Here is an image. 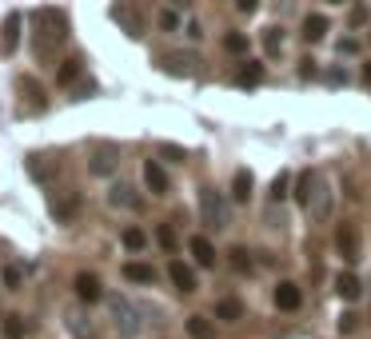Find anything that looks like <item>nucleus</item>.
Listing matches in <instances>:
<instances>
[{
    "label": "nucleus",
    "mask_w": 371,
    "mask_h": 339,
    "mask_svg": "<svg viewBox=\"0 0 371 339\" xmlns=\"http://www.w3.org/2000/svg\"><path fill=\"white\" fill-rule=\"evenodd\" d=\"M144 184L152 195H168V172L160 168V160H148L144 164Z\"/></svg>",
    "instance_id": "nucleus-13"
},
{
    "label": "nucleus",
    "mask_w": 371,
    "mask_h": 339,
    "mask_svg": "<svg viewBox=\"0 0 371 339\" xmlns=\"http://www.w3.org/2000/svg\"><path fill=\"white\" fill-rule=\"evenodd\" d=\"M120 240H124V247H128V252H144L148 236L140 232V227H124V236H120Z\"/></svg>",
    "instance_id": "nucleus-29"
},
{
    "label": "nucleus",
    "mask_w": 371,
    "mask_h": 339,
    "mask_svg": "<svg viewBox=\"0 0 371 339\" xmlns=\"http://www.w3.org/2000/svg\"><path fill=\"white\" fill-rule=\"evenodd\" d=\"M4 288H8V291L20 288V268H17V263H12V268H4Z\"/></svg>",
    "instance_id": "nucleus-39"
},
{
    "label": "nucleus",
    "mask_w": 371,
    "mask_h": 339,
    "mask_svg": "<svg viewBox=\"0 0 371 339\" xmlns=\"http://www.w3.org/2000/svg\"><path fill=\"white\" fill-rule=\"evenodd\" d=\"M200 224L208 227V232H224L227 227V200L224 192H216V188H200Z\"/></svg>",
    "instance_id": "nucleus-3"
},
{
    "label": "nucleus",
    "mask_w": 371,
    "mask_h": 339,
    "mask_svg": "<svg viewBox=\"0 0 371 339\" xmlns=\"http://www.w3.org/2000/svg\"><path fill=\"white\" fill-rule=\"evenodd\" d=\"M288 188H291V172H279V176L272 180V200H284Z\"/></svg>",
    "instance_id": "nucleus-33"
},
{
    "label": "nucleus",
    "mask_w": 371,
    "mask_h": 339,
    "mask_svg": "<svg viewBox=\"0 0 371 339\" xmlns=\"http://www.w3.org/2000/svg\"><path fill=\"white\" fill-rule=\"evenodd\" d=\"M4 336H8V339H24V336H28L24 315H4Z\"/></svg>",
    "instance_id": "nucleus-27"
},
{
    "label": "nucleus",
    "mask_w": 371,
    "mask_h": 339,
    "mask_svg": "<svg viewBox=\"0 0 371 339\" xmlns=\"http://www.w3.org/2000/svg\"><path fill=\"white\" fill-rule=\"evenodd\" d=\"M20 116H33V112H44L49 100H44V88L33 80V76H20Z\"/></svg>",
    "instance_id": "nucleus-5"
},
{
    "label": "nucleus",
    "mask_w": 371,
    "mask_h": 339,
    "mask_svg": "<svg viewBox=\"0 0 371 339\" xmlns=\"http://www.w3.org/2000/svg\"><path fill=\"white\" fill-rule=\"evenodd\" d=\"M188 252H192V259L200 268H216V247H212L208 236H192V240H188Z\"/></svg>",
    "instance_id": "nucleus-12"
},
{
    "label": "nucleus",
    "mask_w": 371,
    "mask_h": 339,
    "mask_svg": "<svg viewBox=\"0 0 371 339\" xmlns=\"http://www.w3.org/2000/svg\"><path fill=\"white\" fill-rule=\"evenodd\" d=\"M227 256H232V268H236V272H252V252H248L243 243H236Z\"/></svg>",
    "instance_id": "nucleus-28"
},
{
    "label": "nucleus",
    "mask_w": 371,
    "mask_h": 339,
    "mask_svg": "<svg viewBox=\"0 0 371 339\" xmlns=\"http://www.w3.org/2000/svg\"><path fill=\"white\" fill-rule=\"evenodd\" d=\"M275 307H279V311H300V307H304V291L295 288L291 279H279V284H275Z\"/></svg>",
    "instance_id": "nucleus-9"
},
{
    "label": "nucleus",
    "mask_w": 371,
    "mask_h": 339,
    "mask_svg": "<svg viewBox=\"0 0 371 339\" xmlns=\"http://www.w3.org/2000/svg\"><path fill=\"white\" fill-rule=\"evenodd\" d=\"M112 17L120 20L124 28H128V36H140V20L132 17V8H128V4H116V8H112Z\"/></svg>",
    "instance_id": "nucleus-25"
},
{
    "label": "nucleus",
    "mask_w": 371,
    "mask_h": 339,
    "mask_svg": "<svg viewBox=\"0 0 371 339\" xmlns=\"http://www.w3.org/2000/svg\"><path fill=\"white\" fill-rule=\"evenodd\" d=\"M236 8H240V12H248V17H252V12H256V8H259V0H236Z\"/></svg>",
    "instance_id": "nucleus-40"
},
{
    "label": "nucleus",
    "mask_w": 371,
    "mask_h": 339,
    "mask_svg": "<svg viewBox=\"0 0 371 339\" xmlns=\"http://www.w3.org/2000/svg\"><path fill=\"white\" fill-rule=\"evenodd\" d=\"M188 336L192 339H216V327H212V320H204V315H188Z\"/></svg>",
    "instance_id": "nucleus-23"
},
{
    "label": "nucleus",
    "mask_w": 371,
    "mask_h": 339,
    "mask_svg": "<svg viewBox=\"0 0 371 339\" xmlns=\"http://www.w3.org/2000/svg\"><path fill=\"white\" fill-rule=\"evenodd\" d=\"M72 288H76V295H80L84 304H96L100 295H104V288H100V279L92 272H80L76 275V284H72Z\"/></svg>",
    "instance_id": "nucleus-14"
},
{
    "label": "nucleus",
    "mask_w": 371,
    "mask_h": 339,
    "mask_svg": "<svg viewBox=\"0 0 371 339\" xmlns=\"http://www.w3.org/2000/svg\"><path fill=\"white\" fill-rule=\"evenodd\" d=\"M49 208H52V216H56L60 224H68V220L80 211V192H56Z\"/></svg>",
    "instance_id": "nucleus-10"
},
{
    "label": "nucleus",
    "mask_w": 371,
    "mask_h": 339,
    "mask_svg": "<svg viewBox=\"0 0 371 339\" xmlns=\"http://www.w3.org/2000/svg\"><path fill=\"white\" fill-rule=\"evenodd\" d=\"M108 311H112L116 331L124 339H136L144 331V307H136L128 295H112V299H108Z\"/></svg>",
    "instance_id": "nucleus-2"
},
{
    "label": "nucleus",
    "mask_w": 371,
    "mask_h": 339,
    "mask_svg": "<svg viewBox=\"0 0 371 339\" xmlns=\"http://www.w3.org/2000/svg\"><path fill=\"white\" fill-rule=\"evenodd\" d=\"M160 28H164V33H176V28H180V12H176V8H164V12H160Z\"/></svg>",
    "instance_id": "nucleus-36"
},
{
    "label": "nucleus",
    "mask_w": 371,
    "mask_h": 339,
    "mask_svg": "<svg viewBox=\"0 0 371 339\" xmlns=\"http://www.w3.org/2000/svg\"><path fill=\"white\" fill-rule=\"evenodd\" d=\"M116 164H120V148L116 144H96L92 148V160H88V172H92V176H112Z\"/></svg>",
    "instance_id": "nucleus-7"
},
{
    "label": "nucleus",
    "mask_w": 371,
    "mask_h": 339,
    "mask_svg": "<svg viewBox=\"0 0 371 339\" xmlns=\"http://www.w3.org/2000/svg\"><path fill=\"white\" fill-rule=\"evenodd\" d=\"M160 156H164V160H172V164H184V160H188V152H184L180 144H160Z\"/></svg>",
    "instance_id": "nucleus-34"
},
{
    "label": "nucleus",
    "mask_w": 371,
    "mask_h": 339,
    "mask_svg": "<svg viewBox=\"0 0 371 339\" xmlns=\"http://www.w3.org/2000/svg\"><path fill=\"white\" fill-rule=\"evenodd\" d=\"M336 291L347 299V304H355V299L363 295V279H359L355 272H339V275H336Z\"/></svg>",
    "instance_id": "nucleus-15"
},
{
    "label": "nucleus",
    "mask_w": 371,
    "mask_h": 339,
    "mask_svg": "<svg viewBox=\"0 0 371 339\" xmlns=\"http://www.w3.org/2000/svg\"><path fill=\"white\" fill-rule=\"evenodd\" d=\"M327 4H347V0H327Z\"/></svg>",
    "instance_id": "nucleus-44"
},
{
    "label": "nucleus",
    "mask_w": 371,
    "mask_h": 339,
    "mask_svg": "<svg viewBox=\"0 0 371 339\" xmlns=\"http://www.w3.org/2000/svg\"><path fill=\"white\" fill-rule=\"evenodd\" d=\"M20 28H24V17H20V12H8L4 24H0V52H4V56H12V52L20 49Z\"/></svg>",
    "instance_id": "nucleus-8"
},
{
    "label": "nucleus",
    "mask_w": 371,
    "mask_h": 339,
    "mask_svg": "<svg viewBox=\"0 0 371 339\" xmlns=\"http://www.w3.org/2000/svg\"><path fill=\"white\" fill-rule=\"evenodd\" d=\"M252 188H256L252 172H248V168H240V172H236V180H232V200H236V204H248V200H252Z\"/></svg>",
    "instance_id": "nucleus-20"
},
{
    "label": "nucleus",
    "mask_w": 371,
    "mask_h": 339,
    "mask_svg": "<svg viewBox=\"0 0 371 339\" xmlns=\"http://www.w3.org/2000/svg\"><path fill=\"white\" fill-rule=\"evenodd\" d=\"M216 320L240 323V320H243V299H236V295H224V299L216 304Z\"/></svg>",
    "instance_id": "nucleus-19"
},
{
    "label": "nucleus",
    "mask_w": 371,
    "mask_h": 339,
    "mask_svg": "<svg viewBox=\"0 0 371 339\" xmlns=\"http://www.w3.org/2000/svg\"><path fill=\"white\" fill-rule=\"evenodd\" d=\"M108 200H112L116 208H140V200H136V192H132L128 184H116V188H112V195H108Z\"/></svg>",
    "instance_id": "nucleus-24"
},
{
    "label": "nucleus",
    "mask_w": 371,
    "mask_h": 339,
    "mask_svg": "<svg viewBox=\"0 0 371 339\" xmlns=\"http://www.w3.org/2000/svg\"><path fill=\"white\" fill-rule=\"evenodd\" d=\"M168 275H172V284H176L180 295H192V291H196V272L188 268V263L172 259V263H168Z\"/></svg>",
    "instance_id": "nucleus-11"
},
{
    "label": "nucleus",
    "mask_w": 371,
    "mask_h": 339,
    "mask_svg": "<svg viewBox=\"0 0 371 339\" xmlns=\"http://www.w3.org/2000/svg\"><path fill=\"white\" fill-rule=\"evenodd\" d=\"M336 252L343 263H355L359 259V232H355L352 220H339L336 224Z\"/></svg>",
    "instance_id": "nucleus-4"
},
{
    "label": "nucleus",
    "mask_w": 371,
    "mask_h": 339,
    "mask_svg": "<svg viewBox=\"0 0 371 339\" xmlns=\"http://www.w3.org/2000/svg\"><path fill=\"white\" fill-rule=\"evenodd\" d=\"M264 52H268V56H279V52H284V28H264Z\"/></svg>",
    "instance_id": "nucleus-26"
},
{
    "label": "nucleus",
    "mask_w": 371,
    "mask_h": 339,
    "mask_svg": "<svg viewBox=\"0 0 371 339\" xmlns=\"http://www.w3.org/2000/svg\"><path fill=\"white\" fill-rule=\"evenodd\" d=\"M316 188H320V172H316V168H304V172H300V180H295V200L307 208V200L316 195Z\"/></svg>",
    "instance_id": "nucleus-17"
},
{
    "label": "nucleus",
    "mask_w": 371,
    "mask_h": 339,
    "mask_svg": "<svg viewBox=\"0 0 371 339\" xmlns=\"http://www.w3.org/2000/svg\"><path fill=\"white\" fill-rule=\"evenodd\" d=\"M156 240H160L168 252H172V247H176V232H172L168 224H160V227H156Z\"/></svg>",
    "instance_id": "nucleus-37"
},
{
    "label": "nucleus",
    "mask_w": 371,
    "mask_h": 339,
    "mask_svg": "<svg viewBox=\"0 0 371 339\" xmlns=\"http://www.w3.org/2000/svg\"><path fill=\"white\" fill-rule=\"evenodd\" d=\"M368 20H371L368 4H359V8H352V17H347V24H352V28H359V24H368Z\"/></svg>",
    "instance_id": "nucleus-38"
},
{
    "label": "nucleus",
    "mask_w": 371,
    "mask_h": 339,
    "mask_svg": "<svg viewBox=\"0 0 371 339\" xmlns=\"http://www.w3.org/2000/svg\"><path fill=\"white\" fill-rule=\"evenodd\" d=\"M355 327H359V315H355V311H343V315H339V336H355Z\"/></svg>",
    "instance_id": "nucleus-35"
},
{
    "label": "nucleus",
    "mask_w": 371,
    "mask_h": 339,
    "mask_svg": "<svg viewBox=\"0 0 371 339\" xmlns=\"http://www.w3.org/2000/svg\"><path fill=\"white\" fill-rule=\"evenodd\" d=\"M28 172H33V180H49L52 164H44V156H28Z\"/></svg>",
    "instance_id": "nucleus-31"
},
{
    "label": "nucleus",
    "mask_w": 371,
    "mask_h": 339,
    "mask_svg": "<svg viewBox=\"0 0 371 339\" xmlns=\"http://www.w3.org/2000/svg\"><path fill=\"white\" fill-rule=\"evenodd\" d=\"M236 84H240V88H248V92H252V88H259V84H264V64H259V60H248V64H240V72H236Z\"/></svg>",
    "instance_id": "nucleus-18"
},
{
    "label": "nucleus",
    "mask_w": 371,
    "mask_h": 339,
    "mask_svg": "<svg viewBox=\"0 0 371 339\" xmlns=\"http://www.w3.org/2000/svg\"><path fill=\"white\" fill-rule=\"evenodd\" d=\"M336 49H339V52H343V56H347V52H355V49H359V44H355L352 36H343V40H339Z\"/></svg>",
    "instance_id": "nucleus-41"
},
{
    "label": "nucleus",
    "mask_w": 371,
    "mask_h": 339,
    "mask_svg": "<svg viewBox=\"0 0 371 339\" xmlns=\"http://www.w3.org/2000/svg\"><path fill=\"white\" fill-rule=\"evenodd\" d=\"M124 279H128V284H156V268L132 259V263H124Z\"/></svg>",
    "instance_id": "nucleus-22"
},
{
    "label": "nucleus",
    "mask_w": 371,
    "mask_h": 339,
    "mask_svg": "<svg viewBox=\"0 0 371 339\" xmlns=\"http://www.w3.org/2000/svg\"><path fill=\"white\" fill-rule=\"evenodd\" d=\"M331 33V24H327V17L323 12H311V17H304V40H323V36Z\"/></svg>",
    "instance_id": "nucleus-21"
},
{
    "label": "nucleus",
    "mask_w": 371,
    "mask_h": 339,
    "mask_svg": "<svg viewBox=\"0 0 371 339\" xmlns=\"http://www.w3.org/2000/svg\"><path fill=\"white\" fill-rule=\"evenodd\" d=\"M76 76H80V60H64L60 72H56V80H60V84H72Z\"/></svg>",
    "instance_id": "nucleus-32"
},
{
    "label": "nucleus",
    "mask_w": 371,
    "mask_h": 339,
    "mask_svg": "<svg viewBox=\"0 0 371 339\" xmlns=\"http://www.w3.org/2000/svg\"><path fill=\"white\" fill-rule=\"evenodd\" d=\"M33 49L36 56H52L56 44H64L68 40V17L60 8H36L33 12Z\"/></svg>",
    "instance_id": "nucleus-1"
},
{
    "label": "nucleus",
    "mask_w": 371,
    "mask_h": 339,
    "mask_svg": "<svg viewBox=\"0 0 371 339\" xmlns=\"http://www.w3.org/2000/svg\"><path fill=\"white\" fill-rule=\"evenodd\" d=\"M343 192H347V200H359V192H355V180L343 176Z\"/></svg>",
    "instance_id": "nucleus-42"
},
{
    "label": "nucleus",
    "mask_w": 371,
    "mask_h": 339,
    "mask_svg": "<svg viewBox=\"0 0 371 339\" xmlns=\"http://www.w3.org/2000/svg\"><path fill=\"white\" fill-rule=\"evenodd\" d=\"M160 68L168 76H196L200 72V56L196 52H168V56H160Z\"/></svg>",
    "instance_id": "nucleus-6"
},
{
    "label": "nucleus",
    "mask_w": 371,
    "mask_h": 339,
    "mask_svg": "<svg viewBox=\"0 0 371 339\" xmlns=\"http://www.w3.org/2000/svg\"><path fill=\"white\" fill-rule=\"evenodd\" d=\"M363 76H368V84H371V64H368V68H363Z\"/></svg>",
    "instance_id": "nucleus-43"
},
{
    "label": "nucleus",
    "mask_w": 371,
    "mask_h": 339,
    "mask_svg": "<svg viewBox=\"0 0 371 339\" xmlns=\"http://www.w3.org/2000/svg\"><path fill=\"white\" fill-rule=\"evenodd\" d=\"M224 49L232 52V56H243V52H248V36H243V33H227L224 36Z\"/></svg>",
    "instance_id": "nucleus-30"
},
{
    "label": "nucleus",
    "mask_w": 371,
    "mask_h": 339,
    "mask_svg": "<svg viewBox=\"0 0 371 339\" xmlns=\"http://www.w3.org/2000/svg\"><path fill=\"white\" fill-rule=\"evenodd\" d=\"M307 211H311V220H327V216H331V188H327V184L316 188V195L307 200Z\"/></svg>",
    "instance_id": "nucleus-16"
}]
</instances>
